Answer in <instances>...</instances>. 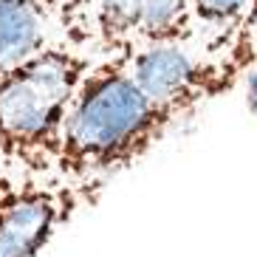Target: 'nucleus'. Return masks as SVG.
<instances>
[{"label":"nucleus","instance_id":"obj_1","mask_svg":"<svg viewBox=\"0 0 257 257\" xmlns=\"http://www.w3.org/2000/svg\"><path fill=\"white\" fill-rule=\"evenodd\" d=\"M130 51L93 65L71 99L57 173L71 181H107L133 167L181 119L156 105L127 68Z\"/></svg>","mask_w":257,"mask_h":257},{"label":"nucleus","instance_id":"obj_2","mask_svg":"<svg viewBox=\"0 0 257 257\" xmlns=\"http://www.w3.org/2000/svg\"><path fill=\"white\" fill-rule=\"evenodd\" d=\"M91 68L76 48L43 46L0 76V161L31 175L57 170L71 99Z\"/></svg>","mask_w":257,"mask_h":257},{"label":"nucleus","instance_id":"obj_3","mask_svg":"<svg viewBox=\"0 0 257 257\" xmlns=\"http://www.w3.org/2000/svg\"><path fill=\"white\" fill-rule=\"evenodd\" d=\"M105 181H46L0 175V257H37L82 206L93 204Z\"/></svg>","mask_w":257,"mask_h":257},{"label":"nucleus","instance_id":"obj_4","mask_svg":"<svg viewBox=\"0 0 257 257\" xmlns=\"http://www.w3.org/2000/svg\"><path fill=\"white\" fill-rule=\"evenodd\" d=\"M127 68L156 105L184 116L212 93V68L198 62L178 43H150L139 54H130Z\"/></svg>","mask_w":257,"mask_h":257},{"label":"nucleus","instance_id":"obj_5","mask_svg":"<svg viewBox=\"0 0 257 257\" xmlns=\"http://www.w3.org/2000/svg\"><path fill=\"white\" fill-rule=\"evenodd\" d=\"M48 20L43 0H0V76L48 46Z\"/></svg>","mask_w":257,"mask_h":257},{"label":"nucleus","instance_id":"obj_6","mask_svg":"<svg viewBox=\"0 0 257 257\" xmlns=\"http://www.w3.org/2000/svg\"><path fill=\"white\" fill-rule=\"evenodd\" d=\"M93 6V29L107 51H130L139 34L142 0H88Z\"/></svg>","mask_w":257,"mask_h":257},{"label":"nucleus","instance_id":"obj_7","mask_svg":"<svg viewBox=\"0 0 257 257\" xmlns=\"http://www.w3.org/2000/svg\"><path fill=\"white\" fill-rule=\"evenodd\" d=\"M189 29V0H142L139 37L147 43H178Z\"/></svg>","mask_w":257,"mask_h":257},{"label":"nucleus","instance_id":"obj_8","mask_svg":"<svg viewBox=\"0 0 257 257\" xmlns=\"http://www.w3.org/2000/svg\"><path fill=\"white\" fill-rule=\"evenodd\" d=\"M249 0H192V9L195 15L204 20V23H215V26H223V23H232L243 15Z\"/></svg>","mask_w":257,"mask_h":257},{"label":"nucleus","instance_id":"obj_9","mask_svg":"<svg viewBox=\"0 0 257 257\" xmlns=\"http://www.w3.org/2000/svg\"><path fill=\"white\" fill-rule=\"evenodd\" d=\"M246 107H249V113L257 116V68L246 76Z\"/></svg>","mask_w":257,"mask_h":257},{"label":"nucleus","instance_id":"obj_10","mask_svg":"<svg viewBox=\"0 0 257 257\" xmlns=\"http://www.w3.org/2000/svg\"><path fill=\"white\" fill-rule=\"evenodd\" d=\"M43 3L51 9V15H57V12H62V9H65V3H68V0H43Z\"/></svg>","mask_w":257,"mask_h":257}]
</instances>
